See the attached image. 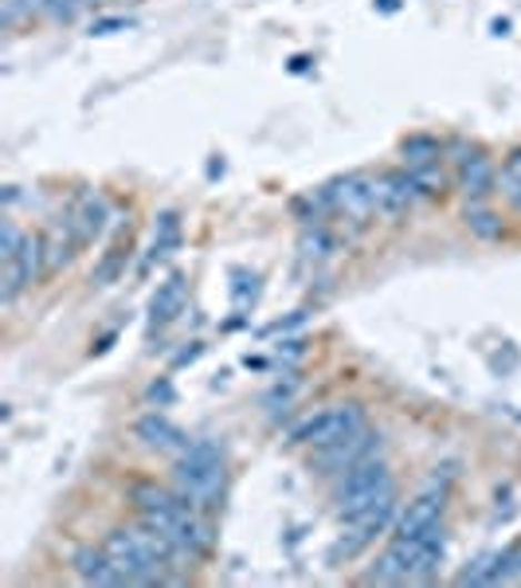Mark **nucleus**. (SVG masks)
Masks as SVG:
<instances>
[{
	"mask_svg": "<svg viewBox=\"0 0 521 588\" xmlns=\"http://www.w3.org/2000/svg\"><path fill=\"white\" fill-rule=\"evenodd\" d=\"M372 456H381V431L361 428V431H353V436L330 444V448H318L314 459H310V467H314L318 475H345Z\"/></svg>",
	"mask_w": 521,
	"mask_h": 588,
	"instance_id": "obj_7",
	"label": "nucleus"
},
{
	"mask_svg": "<svg viewBox=\"0 0 521 588\" xmlns=\"http://www.w3.org/2000/svg\"><path fill=\"white\" fill-rule=\"evenodd\" d=\"M447 557V530L420 534V538H392L389 549L377 557L369 572H364V585H415V580H431L435 569Z\"/></svg>",
	"mask_w": 521,
	"mask_h": 588,
	"instance_id": "obj_1",
	"label": "nucleus"
},
{
	"mask_svg": "<svg viewBox=\"0 0 521 588\" xmlns=\"http://www.w3.org/2000/svg\"><path fill=\"white\" fill-rule=\"evenodd\" d=\"M32 4L40 17L51 20V24H71V20L79 17V9H87L83 0H32Z\"/></svg>",
	"mask_w": 521,
	"mask_h": 588,
	"instance_id": "obj_23",
	"label": "nucleus"
},
{
	"mask_svg": "<svg viewBox=\"0 0 521 588\" xmlns=\"http://www.w3.org/2000/svg\"><path fill=\"white\" fill-rule=\"evenodd\" d=\"M397 522V487L384 490L377 502H369L364 510L349 514L345 518V530H341L338 546H333V561H341V557H357L361 549H369L372 541L381 538V534H389V526Z\"/></svg>",
	"mask_w": 521,
	"mask_h": 588,
	"instance_id": "obj_3",
	"label": "nucleus"
},
{
	"mask_svg": "<svg viewBox=\"0 0 521 588\" xmlns=\"http://www.w3.org/2000/svg\"><path fill=\"white\" fill-rule=\"evenodd\" d=\"M333 248H338V240H333L325 225H307L302 228V236H298V256L307 259V263H322V259H330Z\"/></svg>",
	"mask_w": 521,
	"mask_h": 588,
	"instance_id": "obj_19",
	"label": "nucleus"
},
{
	"mask_svg": "<svg viewBox=\"0 0 521 588\" xmlns=\"http://www.w3.org/2000/svg\"><path fill=\"white\" fill-rule=\"evenodd\" d=\"M400 153H404V169H423V166H435V161H443V146H439L435 138H428V133H415V138H408L404 146H400Z\"/></svg>",
	"mask_w": 521,
	"mask_h": 588,
	"instance_id": "obj_20",
	"label": "nucleus"
},
{
	"mask_svg": "<svg viewBox=\"0 0 521 588\" xmlns=\"http://www.w3.org/2000/svg\"><path fill=\"white\" fill-rule=\"evenodd\" d=\"M455 166H459V189L467 192L471 205H479V200H487L494 192V161L482 150H463V158H455Z\"/></svg>",
	"mask_w": 521,
	"mask_h": 588,
	"instance_id": "obj_15",
	"label": "nucleus"
},
{
	"mask_svg": "<svg viewBox=\"0 0 521 588\" xmlns=\"http://www.w3.org/2000/svg\"><path fill=\"white\" fill-rule=\"evenodd\" d=\"M87 9H99V4H107V0H83Z\"/></svg>",
	"mask_w": 521,
	"mask_h": 588,
	"instance_id": "obj_31",
	"label": "nucleus"
},
{
	"mask_svg": "<svg viewBox=\"0 0 521 588\" xmlns=\"http://www.w3.org/2000/svg\"><path fill=\"white\" fill-rule=\"evenodd\" d=\"M20 240H24V232H20L12 220H4V232H0V259H12L20 248Z\"/></svg>",
	"mask_w": 521,
	"mask_h": 588,
	"instance_id": "obj_27",
	"label": "nucleus"
},
{
	"mask_svg": "<svg viewBox=\"0 0 521 588\" xmlns=\"http://www.w3.org/2000/svg\"><path fill=\"white\" fill-rule=\"evenodd\" d=\"M372 200H377V216L400 220V216L412 212V205L420 200V189H415L408 169H389V173L372 177Z\"/></svg>",
	"mask_w": 521,
	"mask_h": 588,
	"instance_id": "obj_9",
	"label": "nucleus"
},
{
	"mask_svg": "<svg viewBox=\"0 0 521 588\" xmlns=\"http://www.w3.org/2000/svg\"><path fill=\"white\" fill-rule=\"evenodd\" d=\"M133 439H138L146 451H158V456H181V451L189 448V436L161 412L141 416V420L133 423Z\"/></svg>",
	"mask_w": 521,
	"mask_h": 588,
	"instance_id": "obj_11",
	"label": "nucleus"
},
{
	"mask_svg": "<svg viewBox=\"0 0 521 588\" xmlns=\"http://www.w3.org/2000/svg\"><path fill=\"white\" fill-rule=\"evenodd\" d=\"M228 482V451L220 439H192L173 464V487L197 510H216Z\"/></svg>",
	"mask_w": 521,
	"mask_h": 588,
	"instance_id": "obj_2",
	"label": "nucleus"
},
{
	"mask_svg": "<svg viewBox=\"0 0 521 588\" xmlns=\"http://www.w3.org/2000/svg\"><path fill=\"white\" fill-rule=\"evenodd\" d=\"M181 248V216L169 208V212L158 216V228H153V243H149V263H161L173 251Z\"/></svg>",
	"mask_w": 521,
	"mask_h": 588,
	"instance_id": "obj_18",
	"label": "nucleus"
},
{
	"mask_svg": "<svg viewBox=\"0 0 521 588\" xmlns=\"http://www.w3.org/2000/svg\"><path fill=\"white\" fill-rule=\"evenodd\" d=\"M74 248H79V240H74V228L71 220H56V225L43 232V256H48V275H56L59 267H67L74 259Z\"/></svg>",
	"mask_w": 521,
	"mask_h": 588,
	"instance_id": "obj_17",
	"label": "nucleus"
},
{
	"mask_svg": "<svg viewBox=\"0 0 521 588\" xmlns=\"http://www.w3.org/2000/svg\"><path fill=\"white\" fill-rule=\"evenodd\" d=\"M67 220H71L79 248H83V243H94L102 236V228H107V220H110L107 197H102V192H94V189H83L79 197H74L71 212H67Z\"/></svg>",
	"mask_w": 521,
	"mask_h": 588,
	"instance_id": "obj_12",
	"label": "nucleus"
},
{
	"mask_svg": "<svg viewBox=\"0 0 521 588\" xmlns=\"http://www.w3.org/2000/svg\"><path fill=\"white\" fill-rule=\"evenodd\" d=\"M32 12H36L32 0H0V24H4V32H12V28L24 17H32Z\"/></svg>",
	"mask_w": 521,
	"mask_h": 588,
	"instance_id": "obj_26",
	"label": "nucleus"
},
{
	"mask_svg": "<svg viewBox=\"0 0 521 588\" xmlns=\"http://www.w3.org/2000/svg\"><path fill=\"white\" fill-rule=\"evenodd\" d=\"M126 256H130V251H126V243H114L110 251H102L99 267L91 271V282H94V287H110V282H114L118 275L126 271Z\"/></svg>",
	"mask_w": 521,
	"mask_h": 588,
	"instance_id": "obj_21",
	"label": "nucleus"
},
{
	"mask_svg": "<svg viewBox=\"0 0 521 588\" xmlns=\"http://www.w3.org/2000/svg\"><path fill=\"white\" fill-rule=\"evenodd\" d=\"M71 569L83 585H126L122 569L107 554V546H79L71 554Z\"/></svg>",
	"mask_w": 521,
	"mask_h": 588,
	"instance_id": "obj_13",
	"label": "nucleus"
},
{
	"mask_svg": "<svg viewBox=\"0 0 521 588\" xmlns=\"http://www.w3.org/2000/svg\"><path fill=\"white\" fill-rule=\"evenodd\" d=\"M381 9H384V12H392V9H397V0H381Z\"/></svg>",
	"mask_w": 521,
	"mask_h": 588,
	"instance_id": "obj_30",
	"label": "nucleus"
},
{
	"mask_svg": "<svg viewBox=\"0 0 521 588\" xmlns=\"http://www.w3.org/2000/svg\"><path fill=\"white\" fill-rule=\"evenodd\" d=\"M455 580L459 585H502V580H510V549H487Z\"/></svg>",
	"mask_w": 521,
	"mask_h": 588,
	"instance_id": "obj_16",
	"label": "nucleus"
},
{
	"mask_svg": "<svg viewBox=\"0 0 521 588\" xmlns=\"http://www.w3.org/2000/svg\"><path fill=\"white\" fill-rule=\"evenodd\" d=\"M48 275V256H43V236H24L17 248V256L4 259V275H0V302L12 307V302L32 287L36 279Z\"/></svg>",
	"mask_w": 521,
	"mask_h": 588,
	"instance_id": "obj_6",
	"label": "nucleus"
},
{
	"mask_svg": "<svg viewBox=\"0 0 521 588\" xmlns=\"http://www.w3.org/2000/svg\"><path fill=\"white\" fill-rule=\"evenodd\" d=\"M443 510H447V487L443 482H431V487L420 490V495L408 502V510L397 518V534L400 538H420V534L443 526Z\"/></svg>",
	"mask_w": 521,
	"mask_h": 588,
	"instance_id": "obj_10",
	"label": "nucleus"
},
{
	"mask_svg": "<svg viewBox=\"0 0 521 588\" xmlns=\"http://www.w3.org/2000/svg\"><path fill=\"white\" fill-rule=\"evenodd\" d=\"M184 307H189V279L181 271H173L166 282H158L153 299H149V322L153 326L177 322L184 315Z\"/></svg>",
	"mask_w": 521,
	"mask_h": 588,
	"instance_id": "obj_14",
	"label": "nucleus"
},
{
	"mask_svg": "<svg viewBox=\"0 0 521 588\" xmlns=\"http://www.w3.org/2000/svg\"><path fill=\"white\" fill-rule=\"evenodd\" d=\"M521 577V541L518 546H510V580Z\"/></svg>",
	"mask_w": 521,
	"mask_h": 588,
	"instance_id": "obj_29",
	"label": "nucleus"
},
{
	"mask_svg": "<svg viewBox=\"0 0 521 588\" xmlns=\"http://www.w3.org/2000/svg\"><path fill=\"white\" fill-rule=\"evenodd\" d=\"M467 228H471L479 240H498V236L505 232V225L498 220L494 212H490V208H482V200H479V205L467 208Z\"/></svg>",
	"mask_w": 521,
	"mask_h": 588,
	"instance_id": "obj_22",
	"label": "nucleus"
},
{
	"mask_svg": "<svg viewBox=\"0 0 521 588\" xmlns=\"http://www.w3.org/2000/svg\"><path fill=\"white\" fill-rule=\"evenodd\" d=\"M415 181V189H420V197H439V192H447V173H443V161H435V166H423V169H408Z\"/></svg>",
	"mask_w": 521,
	"mask_h": 588,
	"instance_id": "obj_24",
	"label": "nucleus"
},
{
	"mask_svg": "<svg viewBox=\"0 0 521 588\" xmlns=\"http://www.w3.org/2000/svg\"><path fill=\"white\" fill-rule=\"evenodd\" d=\"M502 192L513 208L521 212V150H513L502 166Z\"/></svg>",
	"mask_w": 521,
	"mask_h": 588,
	"instance_id": "obj_25",
	"label": "nucleus"
},
{
	"mask_svg": "<svg viewBox=\"0 0 521 588\" xmlns=\"http://www.w3.org/2000/svg\"><path fill=\"white\" fill-rule=\"evenodd\" d=\"M392 487H397V482H392V471H389V464H384L381 456H372V459H364V464H357L353 471L341 475V487H338L341 518L364 510V506L377 502V498H381L384 490H392Z\"/></svg>",
	"mask_w": 521,
	"mask_h": 588,
	"instance_id": "obj_5",
	"label": "nucleus"
},
{
	"mask_svg": "<svg viewBox=\"0 0 521 588\" xmlns=\"http://www.w3.org/2000/svg\"><path fill=\"white\" fill-rule=\"evenodd\" d=\"M364 428V408L361 405H333V408H322V412L307 416V420L298 423L294 431H290V444L294 448H330V444H338V439L353 436V431Z\"/></svg>",
	"mask_w": 521,
	"mask_h": 588,
	"instance_id": "obj_4",
	"label": "nucleus"
},
{
	"mask_svg": "<svg viewBox=\"0 0 521 588\" xmlns=\"http://www.w3.org/2000/svg\"><path fill=\"white\" fill-rule=\"evenodd\" d=\"M325 205L330 212L345 216L353 225H369L372 216H377V200H372V177L364 173H345L338 177L333 185H325Z\"/></svg>",
	"mask_w": 521,
	"mask_h": 588,
	"instance_id": "obj_8",
	"label": "nucleus"
},
{
	"mask_svg": "<svg viewBox=\"0 0 521 588\" xmlns=\"http://www.w3.org/2000/svg\"><path fill=\"white\" fill-rule=\"evenodd\" d=\"M126 28H130V20H126V17L94 20V24H91V36H114V32H126Z\"/></svg>",
	"mask_w": 521,
	"mask_h": 588,
	"instance_id": "obj_28",
	"label": "nucleus"
}]
</instances>
